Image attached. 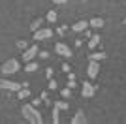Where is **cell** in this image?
Returning <instances> with one entry per match:
<instances>
[{
    "label": "cell",
    "instance_id": "1",
    "mask_svg": "<svg viewBox=\"0 0 126 124\" xmlns=\"http://www.w3.org/2000/svg\"><path fill=\"white\" fill-rule=\"evenodd\" d=\"M21 113H23V117H25L28 122L42 124V115H40V111L36 109V105H32V103H23Z\"/></svg>",
    "mask_w": 126,
    "mask_h": 124
},
{
    "label": "cell",
    "instance_id": "2",
    "mask_svg": "<svg viewBox=\"0 0 126 124\" xmlns=\"http://www.w3.org/2000/svg\"><path fill=\"white\" fill-rule=\"evenodd\" d=\"M17 70H19V62H17L15 58L6 60L4 64H2V68H0V72L4 73V75H11V73H15Z\"/></svg>",
    "mask_w": 126,
    "mask_h": 124
},
{
    "label": "cell",
    "instance_id": "3",
    "mask_svg": "<svg viewBox=\"0 0 126 124\" xmlns=\"http://www.w3.org/2000/svg\"><path fill=\"white\" fill-rule=\"evenodd\" d=\"M55 53H57V55H60V57H66V58L72 57V49H70L66 43H62V41H58L57 45H55Z\"/></svg>",
    "mask_w": 126,
    "mask_h": 124
},
{
    "label": "cell",
    "instance_id": "4",
    "mask_svg": "<svg viewBox=\"0 0 126 124\" xmlns=\"http://www.w3.org/2000/svg\"><path fill=\"white\" fill-rule=\"evenodd\" d=\"M21 87H23L21 83L10 81V79H0V88H8V90H13V92H17Z\"/></svg>",
    "mask_w": 126,
    "mask_h": 124
},
{
    "label": "cell",
    "instance_id": "5",
    "mask_svg": "<svg viewBox=\"0 0 126 124\" xmlns=\"http://www.w3.org/2000/svg\"><path fill=\"white\" fill-rule=\"evenodd\" d=\"M60 109H68V102H55L53 103V122L58 124V111Z\"/></svg>",
    "mask_w": 126,
    "mask_h": 124
},
{
    "label": "cell",
    "instance_id": "6",
    "mask_svg": "<svg viewBox=\"0 0 126 124\" xmlns=\"http://www.w3.org/2000/svg\"><path fill=\"white\" fill-rule=\"evenodd\" d=\"M53 36V30L51 28H38V30H34V40H47V38Z\"/></svg>",
    "mask_w": 126,
    "mask_h": 124
},
{
    "label": "cell",
    "instance_id": "7",
    "mask_svg": "<svg viewBox=\"0 0 126 124\" xmlns=\"http://www.w3.org/2000/svg\"><path fill=\"white\" fill-rule=\"evenodd\" d=\"M98 72H100V64H98V60H92V58H90L89 68H87L89 77H96V75H98Z\"/></svg>",
    "mask_w": 126,
    "mask_h": 124
},
{
    "label": "cell",
    "instance_id": "8",
    "mask_svg": "<svg viewBox=\"0 0 126 124\" xmlns=\"http://www.w3.org/2000/svg\"><path fill=\"white\" fill-rule=\"evenodd\" d=\"M38 55V45H32V47H28L25 53H23V60L25 62H28V60H32V58Z\"/></svg>",
    "mask_w": 126,
    "mask_h": 124
},
{
    "label": "cell",
    "instance_id": "9",
    "mask_svg": "<svg viewBox=\"0 0 126 124\" xmlns=\"http://www.w3.org/2000/svg\"><path fill=\"white\" fill-rule=\"evenodd\" d=\"M81 94H83L85 98H92V96H94V87H92V83L85 81V83H83V90H81Z\"/></svg>",
    "mask_w": 126,
    "mask_h": 124
},
{
    "label": "cell",
    "instance_id": "10",
    "mask_svg": "<svg viewBox=\"0 0 126 124\" xmlns=\"http://www.w3.org/2000/svg\"><path fill=\"white\" fill-rule=\"evenodd\" d=\"M89 28V23L87 21H77L75 25H72V30H75V32H85Z\"/></svg>",
    "mask_w": 126,
    "mask_h": 124
},
{
    "label": "cell",
    "instance_id": "11",
    "mask_svg": "<svg viewBox=\"0 0 126 124\" xmlns=\"http://www.w3.org/2000/svg\"><path fill=\"white\" fill-rule=\"evenodd\" d=\"M85 113L83 111H77V113L74 115V119H72V124H81V122H85Z\"/></svg>",
    "mask_w": 126,
    "mask_h": 124
},
{
    "label": "cell",
    "instance_id": "12",
    "mask_svg": "<svg viewBox=\"0 0 126 124\" xmlns=\"http://www.w3.org/2000/svg\"><path fill=\"white\" fill-rule=\"evenodd\" d=\"M89 26L102 28V26H104V19H100V17H94V19H90V21H89Z\"/></svg>",
    "mask_w": 126,
    "mask_h": 124
},
{
    "label": "cell",
    "instance_id": "13",
    "mask_svg": "<svg viewBox=\"0 0 126 124\" xmlns=\"http://www.w3.org/2000/svg\"><path fill=\"white\" fill-rule=\"evenodd\" d=\"M17 94H19V100H23V98H28V96H30V90H28L26 87H21L19 90H17Z\"/></svg>",
    "mask_w": 126,
    "mask_h": 124
},
{
    "label": "cell",
    "instance_id": "14",
    "mask_svg": "<svg viewBox=\"0 0 126 124\" xmlns=\"http://www.w3.org/2000/svg\"><path fill=\"white\" fill-rule=\"evenodd\" d=\"M36 70H38V62H34V60H28V62H26L25 72H36Z\"/></svg>",
    "mask_w": 126,
    "mask_h": 124
},
{
    "label": "cell",
    "instance_id": "15",
    "mask_svg": "<svg viewBox=\"0 0 126 124\" xmlns=\"http://www.w3.org/2000/svg\"><path fill=\"white\" fill-rule=\"evenodd\" d=\"M42 23H43V19H40V17H38V19H34V21H32V25H30V30H32V32L38 30V28L42 26Z\"/></svg>",
    "mask_w": 126,
    "mask_h": 124
},
{
    "label": "cell",
    "instance_id": "16",
    "mask_svg": "<svg viewBox=\"0 0 126 124\" xmlns=\"http://www.w3.org/2000/svg\"><path fill=\"white\" fill-rule=\"evenodd\" d=\"M98 43H100V36L96 34V36H92V38H90V41H89V47H90V49H94V47L98 45Z\"/></svg>",
    "mask_w": 126,
    "mask_h": 124
},
{
    "label": "cell",
    "instance_id": "17",
    "mask_svg": "<svg viewBox=\"0 0 126 124\" xmlns=\"http://www.w3.org/2000/svg\"><path fill=\"white\" fill-rule=\"evenodd\" d=\"M89 58H92V60H102V58H105L104 53H92V55H89Z\"/></svg>",
    "mask_w": 126,
    "mask_h": 124
},
{
    "label": "cell",
    "instance_id": "18",
    "mask_svg": "<svg viewBox=\"0 0 126 124\" xmlns=\"http://www.w3.org/2000/svg\"><path fill=\"white\" fill-rule=\"evenodd\" d=\"M47 21H49V23H55V21H57V11H49V13H47Z\"/></svg>",
    "mask_w": 126,
    "mask_h": 124
},
{
    "label": "cell",
    "instance_id": "19",
    "mask_svg": "<svg viewBox=\"0 0 126 124\" xmlns=\"http://www.w3.org/2000/svg\"><path fill=\"white\" fill-rule=\"evenodd\" d=\"M72 96V88H64L62 90V98H70Z\"/></svg>",
    "mask_w": 126,
    "mask_h": 124
},
{
    "label": "cell",
    "instance_id": "20",
    "mask_svg": "<svg viewBox=\"0 0 126 124\" xmlns=\"http://www.w3.org/2000/svg\"><path fill=\"white\" fill-rule=\"evenodd\" d=\"M47 87L51 88V90H55V88H57V81H55V79L51 77V79H49V85H47Z\"/></svg>",
    "mask_w": 126,
    "mask_h": 124
},
{
    "label": "cell",
    "instance_id": "21",
    "mask_svg": "<svg viewBox=\"0 0 126 124\" xmlns=\"http://www.w3.org/2000/svg\"><path fill=\"white\" fill-rule=\"evenodd\" d=\"M45 77H47V79L53 77V70H51V68H47V70H45Z\"/></svg>",
    "mask_w": 126,
    "mask_h": 124
},
{
    "label": "cell",
    "instance_id": "22",
    "mask_svg": "<svg viewBox=\"0 0 126 124\" xmlns=\"http://www.w3.org/2000/svg\"><path fill=\"white\" fill-rule=\"evenodd\" d=\"M40 57L42 58H49V53L47 51H40Z\"/></svg>",
    "mask_w": 126,
    "mask_h": 124
},
{
    "label": "cell",
    "instance_id": "23",
    "mask_svg": "<svg viewBox=\"0 0 126 124\" xmlns=\"http://www.w3.org/2000/svg\"><path fill=\"white\" fill-rule=\"evenodd\" d=\"M62 70H64V72H66V73H68L70 70H72V68H70V64H62Z\"/></svg>",
    "mask_w": 126,
    "mask_h": 124
},
{
    "label": "cell",
    "instance_id": "24",
    "mask_svg": "<svg viewBox=\"0 0 126 124\" xmlns=\"http://www.w3.org/2000/svg\"><path fill=\"white\" fill-rule=\"evenodd\" d=\"M17 47H21V49H23V47H26V41L25 40H23V41H17Z\"/></svg>",
    "mask_w": 126,
    "mask_h": 124
},
{
    "label": "cell",
    "instance_id": "25",
    "mask_svg": "<svg viewBox=\"0 0 126 124\" xmlns=\"http://www.w3.org/2000/svg\"><path fill=\"white\" fill-rule=\"evenodd\" d=\"M75 87V79H70V83H68V88H74Z\"/></svg>",
    "mask_w": 126,
    "mask_h": 124
},
{
    "label": "cell",
    "instance_id": "26",
    "mask_svg": "<svg viewBox=\"0 0 126 124\" xmlns=\"http://www.w3.org/2000/svg\"><path fill=\"white\" fill-rule=\"evenodd\" d=\"M40 103H42V100H32V105H36V107L40 105Z\"/></svg>",
    "mask_w": 126,
    "mask_h": 124
},
{
    "label": "cell",
    "instance_id": "27",
    "mask_svg": "<svg viewBox=\"0 0 126 124\" xmlns=\"http://www.w3.org/2000/svg\"><path fill=\"white\" fill-rule=\"evenodd\" d=\"M53 2H55V4H66L68 0H53Z\"/></svg>",
    "mask_w": 126,
    "mask_h": 124
},
{
    "label": "cell",
    "instance_id": "28",
    "mask_svg": "<svg viewBox=\"0 0 126 124\" xmlns=\"http://www.w3.org/2000/svg\"><path fill=\"white\" fill-rule=\"evenodd\" d=\"M122 23H124V25H126V17H124V21H122Z\"/></svg>",
    "mask_w": 126,
    "mask_h": 124
}]
</instances>
